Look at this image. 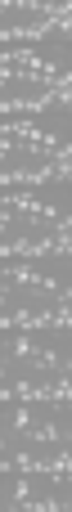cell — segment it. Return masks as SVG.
Wrapping results in <instances>:
<instances>
[{
	"label": "cell",
	"instance_id": "6da1fadb",
	"mask_svg": "<svg viewBox=\"0 0 72 512\" xmlns=\"http://www.w3.org/2000/svg\"><path fill=\"white\" fill-rule=\"evenodd\" d=\"M54 310H63V292H54L50 283L32 279V274H23V270L5 274V328L9 333L54 315Z\"/></svg>",
	"mask_w": 72,
	"mask_h": 512
},
{
	"label": "cell",
	"instance_id": "7a4b0ae2",
	"mask_svg": "<svg viewBox=\"0 0 72 512\" xmlns=\"http://www.w3.org/2000/svg\"><path fill=\"white\" fill-rule=\"evenodd\" d=\"M54 90H63V81L54 77L45 63H36L27 50L5 54V113L41 104V99H50Z\"/></svg>",
	"mask_w": 72,
	"mask_h": 512
},
{
	"label": "cell",
	"instance_id": "3957f363",
	"mask_svg": "<svg viewBox=\"0 0 72 512\" xmlns=\"http://www.w3.org/2000/svg\"><path fill=\"white\" fill-rule=\"evenodd\" d=\"M63 234V221H54L50 212L23 203V198H5V256L36 252L45 243H54Z\"/></svg>",
	"mask_w": 72,
	"mask_h": 512
},
{
	"label": "cell",
	"instance_id": "277c9868",
	"mask_svg": "<svg viewBox=\"0 0 72 512\" xmlns=\"http://www.w3.org/2000/svg\"><path fill=\"white\" fill-rule=\"evenodd\" d=\"M63 153L54 149L50 140H41L36 131L27 126L9 122L5 126V180H32V176H45L50 167H59Z\"/></svg>",
	"mask_w": 72,
	"mask_h": 512
},
{
	"label": "cell",
	"instance_id": "5b68a950",
	"mask_svg": "<svg viewBox=\"0 0 72 512\" xmlns=\"http://www.w3.org/2000/svg\"><path fill=\"white\" fill-rule=\"evenodd\" d=\"M9 122L27 126V131H36L41 140H50L59 153H68V144H72V99L63 95V90H54V95L41 99V104L14 108V113H9Z\"/></svg>",
	"mask_w": 72,
	"mask_h": 512
},
{
	"label": "cell",
	"instance_id": "8992f818",
	"mask_svg": "<svg viewBox=\"0 0 72 512\" xmlns=\"http://www.w3.org/2000/svg\"><path fill=\"white\" fill-rule=\"evenodd\" d=\"M9 185V198H23V203H32V207H41V212H50L54 221H63L68 225V167H50L45 176H32V180H5Z\"/></svg>",
	"mask_w": 72,
	"mask_h": 512
},
{
	"label": "cell",
	"instance_id": "52a82bcc",
	"mask_svg": "<svg viewBox=\"0 0 72 512\" xmlns=\"http://www.w3.org/2000/svg\"><path fill=\"white\" fill-rule=\"evenodd\" d=\"M68 45H72L68 23H63V18H54V23H45L41 32L18 36L9 50H27L36 63H45V68H50L59 81H68Z\"/></svg>",
	"mask_w": 72,
	"mask_h": 512
},
{
	"label": "cell",
	"instance_id": "ba28073f",
	"mask_svg": "<svg viewBox=\"0 0 72 512\" xmlns=\"http://www.w3.org/2000/svg\"><path fill=\"white\" fill-rule=\"evenodd\" d=\"M9 270L32 274V279L50 283L54 292H63V297H68V239L59 234L54 243H45V248H36V252L9 256Z\"/></svg>",
	"mask_w": 72,
	"mask_h": 512
},
{
	"label": "cell",
	"instance_id": "9c48e42d",
	"mask_svg": "<svg viewBox=\"0 0 72 512\" xmlns=\"http://www.w3.org/2000/svg\"><path fill=\"white\" fill-rule=\"evenodd\" d=\"M54 18H63V14L50 5V0H0V23H5L9 41L41 32V27L54 23Z\"/></svg>",
	"mask_w": 72,
	"mask_h": 512
},
{
	"label": "cell",
	"instance_id": "30bf717a",
	"mask_svg": "<svg viewBox=\"0 0 72 512\" xmlns=\"http://www.w3.org/2000/svg\"><path fill=\"white\" fill-rule=\"evenodd\" d=\"M50 5H54V9H59V14H63V9H68V0H50Z\"/></svg>",
	"mask_w": 72,
	"mask_h": 512
}]
</instances>
